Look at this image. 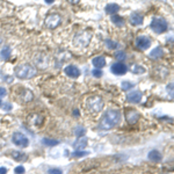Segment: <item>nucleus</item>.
<instances>
[{
  "label": "nucleus",
  "instance_id": "nucleus-1",
  "mask_svg": "<svg viewBox=\"0 0 174 174\" xmlns=\"http://www.w3.org/2000/svg\"><path fill=\"white\" fill-rule=\"evenodd\" d=\"M121 113L118 110L110 109L103 115V117L100 121V128L103 130H110L114 127H116L121 122Z\"/></svg>",
  "mask_w": 174,
  "mask_h": 174
},
{
  "label": "nucleus",
  "instance_id": "nucleus-2",
  "mask_svg": "<svg viewBox=\"0 0 174 174\" xmlns=\"http://www.w3.org/2000/svg\"><path fill=\"white\" fill-rule=\"evenodd\" d=\"M37 74V70L30 64L23 63L15 67V76L20 79H32Z\"/></svg>",
  "mask_w": 174,
  "mask_h": 174
},
{
  "label": "nucleus",
  "instance_id": "nucleus-3",
  "mask_svg": "<svg viewBox=\"0 0 174 174\" xmlns=\"http://www.w3.org/2000/svg\"><path fill=\"white\" fill-rule=\"evenodd\" d=\"M93 37V34L88 30H85V32H78L76 36L73 37V45L77 47V48H86L87 45L89 44V42Z\"/></svg>",
  "mask_w": 174,
  "mask_h": 174
},
{
  "label": "nucleus",
  "instance_id": "nucleus-4",
  "mask_svg": "<svg viewBox=\"0 0 174 174\" xmlns=\"http://www.w3.org/2000/svg\"><path fill=\"white\" fill-rule=\"evenodd\" d=\"M86 107L87 109L93 114L100 113L102 110V108L105 107V103H103V100H102L100 97L97 95H92L89 97L87 100H86Z\"/></svg>",
  "mask_w": 174,
  "mask_h": 174
},
{
  "label": "nucleus",
  "instance_id": "nucleus-5",
  "mask_svg": "<svg viewBox=\"0 0 174 174\" xmlns=\"http://www.w3.org/2000/svg\"><path fill=\"white\" fill-rule=\"evenodd\" d=\"M150 27L156 34H162V32H166L167 28H168L166 20L162 19V17H154L153 20L151 21Z\"/></svg>",
  "mask_w": 174,
  "mask_h": 174
},
{
  "label": "nucleus",
  "instance_id": "nucleus-6",
  "mask_svg": "<svg viewBox=\"0 0 174 174\" xmlns=\"http://www.w3.org/2000/svg\"><path fill=\"white\" fill-rule=\"evenodd\" d=\"M62 23V17L59 14H56V13H52V14H49L44 20L45 27L49 29H55L57 28L59 24Z\"/></svg>",
  "mask_w": 174,
  "mask_h": 174
},
{
  "label": "nucleus",
  "instance_id": "nucleus-7",
  "mask_svg": "<svg viewBox=\"0 0 174 174\" xmlns=\"http://www.w3.org/2000/svg\"><path fill=\"white\" fill-rule=\"evenodd\" d=\"M12 142L19 147H27L29 145V139L22 132H15L13 135Z\"/></svg>",
  "mask_w": 174,
  "mask_h": 174
},
{
  "label": "nucleus",
  "instance_id": "nucleus-8",
  "mask_svg": "<svg viewBox=\"0 0 174 174\" xmlns=\"http://www.w3.org/2000/svg\"><path fill=\"white\" fill-rule=\"evenodd\" d=\"M110 70H112V72H113L114 74H116V76H123V74H126L127 71H128L126 64H123L122 62H116V63H114V64L112 65Z\"/></svg>",
  "mask_w": 174,
  "mask_h": 174
},
{
  "label": "nucleus",
  "instance_id": "nucleus-9",
  "mask_svg": "<svg viewBox=\"0 0 174 174\" xmlns=\"http://www.w3.org/2000/svg\"><path fill=\"white\" fill-rule=\"evenodd\" d=\"M34 62H35V64H36L37 67H40V69H47L49 65L48 56H45L43 53H38L37 56H35Z\"/></svg>",
  "mask_w": 174,
  "mask_h": 174
},
{
  "label": "nucleus",
  "instance_id": "nucleus-10",
  "mask_svg": "<svg viewBox=\"0 0 174 174\" xmlns=\"http://www.w3.org/2000/svg\"><path fill=\"white\" fill-rule=\"evenodd\" d=\"M151 45V40L146 36H138L136 38V47L141 50H146Z\"/></svg>",
  "mask_w": 174,
  "mask_h": 174
},
{
  "label": "nucleus",
  "instance_id": "nucleus-11",
  "mask_svg": "<svg viewBox=\"0 0 174 174\" xmlns=\"http://www.w3.org/2000/svg\"><path fill=\"white\" fill-rule=\"evenodd\" d=\"M64 72H65V74L70 78H78L80 76V70L78 69L77 66H74V65H69V66H66L64 69Z\"/></svg>",
  "mask_w": 174,
  "mask_h": 174
},
{
  "label": "nucleus",
  "instance_id": "nucleus-12",
  "mask_svg": "<svg viewBox=\"0 0 174 174\" xmlns=\"http://www.w3.org/2000/svg\"><path fill=\"white\" fill-rule=\"evenodd\" d=\"M129 20L130 23L132 24V26H141L144 22V16L142 14H139V13H132L130 15Z\"/></svg>",
  "mask_w": 174,
  "mask_h": 174
},
{
  "label": "nucleus",
  "instance_id": "nucleus-13",
  "mask_svg": "<svg viewBox=\"0 0 174 174\" xmlns=\"http://www.w3.org/2000/svg\"><path fill=\"white\" fill-rule=\"evenodd\" d=\"M126 116H127V121H128V123H130V124H135V123H137L138 120H139V113L134 109L127 112Z\"/></svg>",
  "mask_w": 174,
  "mask_h": 174
},
{
  "label": "nucleus",
  "instance_id": "nucleus-14",
  "mask_svg": "<svg viewBox=\"0 0 174 174\" xmlns=\"http://www.w3.org/2000/svg\"><path fill=\"white\" fill-rule=\"evenodd\" d=\"M19 97H20V99L23 102H30L32 99H34V94H32V91H29V89L22 88V91H21L20 94H19Z\"/></svg>",
  "mask_w": 174,
  "mask_h": 174
},
{
  "label": "nucleus",
  "instance_id": "nucleus-15",
  "mask_svg": "<svg viewBox=\"0 0 174 174\" xmlns=\"http://www.w3.org/2000/svg\"><path fill=\"white\" fill-rule=\"evenodd\" d=\"M127 100L131 103H139L141 100H142V93L139 91H135V92H131V93L127 97Z\"/></svg>",
  "mask_w": 174,
  "mask_h": 174
},
{
  "label": "nucleus",
  "instance_id": "nucleus-16",
  "mask_svg": "<svg viewBox=\"0 0 174 174\" xmlns=\"http://www.w3.org/2000/svg\"><path fill=\"white\" fill-rule=\"evenodd\" d=\"M92 64L94 65V67H95V69H102V67L106 65L105 57H102V56L94 57L93 59H92Z\"/></svg>",
  "mask_w": 174,
  "mask_h": 174
},
{
  "label": "nucleus",
  "instance_id": "nucleus-17",
  "mask_svg": "<svg viewBox=\"0 0 174 174\" xmlns=\"http://www.w3.org/2000/svg\"><path fill=\"white\" fill-rule=\"evenodd\" d=\"M154 72H156V76L159 78V79H164V78H166V76L168 74V70L166 67H164V66H157L156 69H154Z\"/></svg>",
  "mask_w": 174,
  "mask_h": 174
},
{
  "label": "nucleus",
  "instance_id": "nucleus-18",
  "mask_svg": "<svg viewBox=\"0 0 174 174\" xmlns=\"http://www.w3.org/2000/svg\"><path fill=\"white\" fill-rule=\"evenodd\" d=\"M105 11L107 14H110V15H114L120 11V6L117 4H108L106 6Z\"/></svg>",
  "mask_w": 174,
  "mask_h": 174
},
{
  "label": "nucleus",
  "instance_id": "nucleus-19",
  "mask_svg": "<svg viewBox=\"0 0 174 174\" xmlns=\"http://www.w3.org/2000/svg\"><path fill=\"white\" fill-rule=\"evenodd\" d=\"M147 158L150 159L151 162H160L162 158V153L159 152V151L157 150H153V151H151L150 153L147 154Z\"/></svg>",
  "mask_w": 174,
  "mask_h": 174
},
{
  "label": "nucleus",
  "instance_id": "nucleus-20",
  "mask_svg": "<svg viewBox=\"0 0 174 174\" xmlns=\"http://www.w3.org/2000/svg\"><path fill=\"white\" fill-rule=\"evenodd\" d=\"M164 56V50L162 48H154L153 50H151L150 57L153 58V59H159Z\"/></svg>",
  "mask_w": 174,
  "mask_h": 174
},
{
  "label": "nucleus",
  "instance_id": "nucleus-21",
  "mask_svg": "<svg viewBox=\"0 0 174 174\" xmlns=\"http://www.w3.org/2000/svg\"><path fill=\"white\" fill-rule=\"evenodd\" d=\"M130 71L132 73H135V74H143V73H145V67L144 66H142V65L139 64H134L131 65V67H130Z\"/></svg>",
  "mask_w": 174,
  "mask_h": 174
},
{
  "label": "nucleus",
  "instance_id": "nucleus-22",
  "mask_svg": "<svg viewBox=\"0 0 174 174\" xmlns=\"http://www.w3.org/2000/svg\"><path fill=\"white\" fill-rule=\"evenodd\" d=\"M112 22H113L115 26H117V27H123V26H124V19H123L122 16L117 15V14L112 15Z\"/></svg>",
  "mask_w": 174,
  "mask_h": 174
},
{
  "label": "nucleus",
  "instance_id": "nucleus-23",
  "mask_svg": "<svg viewBox=\"0 0 174 174\" xmlns=\"http://www.w3.org/2000/svg\"><path fill=\"white\" fill-rule=\"evenodd\" d=\"M12 157L15 160H19V162H24L27 159V154L23 153V152H20V151H12Z\"/></svg>",
  "mask_w": 174,
  "mask_h": 174
},
{
  "label": "nucleus",
  "instance_id": "nucleus-24",
  "mask_svg": "<svg viewBox=\"0 0 174 174\" xmlns=\"http://www.w3.org/2000/svg\"><path fill=\"white\" fill-rule=\"evenodd\" d=\"M11 52H12L11 48H9V47H5V48L0 51V58H1V59H4V61H6V59L9 58Z\"/></svg>",
  "mask_w": 174,
  "mask_h": 174
},
{
  "label": "nucleus",
  "instance_id": "nucleus-25",
  "mask_svg": "<svg viewBox=\"0 0 174 174\" xmlns=\"http://www.w3.org/2000/svg\"><path fill=\"white\" fill-rule=\"evenodd\" d=\"M87 145V139L86 138H81V139H78L77 142L73 144V146L77 149V150H84V147Z\"/></svg>",
  "mask_w": 174,
  "mask_h": 174
},
{
  "label": "nucleus",
  "instance_id": "nucleus-26",
  "mask_svg": "<svg viewBox=\"0 0 174 174\" xmlns=\"http://www.w3.org/2000/svg\"><path fill=\"white\" fill-rule=\"evenodd\" d=\"M42 142H43L44 145H48V146H56L59 144L58 141H56V139H50V138H43Z\"/></svg>",
  "mask_w": 174,
  "mask_h": 174
},
{
  "label": "nucleus",
  "instance_id": "nucleus-27",
  "mask_svg": "<svg viewBox=\"0 0 174 174\" xmlns=\"http://www.w3.org/2000/svg\"><path fill=\"white\" fill-rule=\"evenodd\" d=\"M86 132V129L84 128V127H80L78 126L74 128V135L77 136V137H81V136H84Z\"/></svg>",
  "mask_w": 174,
  "mask_h": 174
},
{
  "label": "nucleus",
  "instance_id": "nucleus-28",
  "mask_svg": "<svg viewBox=\"0 0 174 174\" xmlns=\"http://www.w3.org/2000/svg\"><path fill=\"white\" fill-rule=\"evenodd\" d=\"M106 45H107V48L108 49L114 50V49H116L118 47V43L113 40H106Z\"/></svg>",
  "mask_w": 174,
  "mask_h": 174
},
{
  "label": "nucleus",
  "instance_id": "nucleus-29",
  "mask_svg": "<svg viewBox=\"0 0 174 174\" xmlns=\"http://www.w3.org/2000/svg\"><path fill=\"white\" fill-rule=\"evenodd\" d=\"M166 91H167V93H168V95L174 99V82H170V84H167Z\"/></svg>",
  "mask_w": 174,
  "mask_h": 174
},
{
  "label": "nucleus",
  "instance_id": "nucleus-30",
  "mask_svg": "<svg viewBox=\"0 0 174 174\" xmlns=\"http://www.w3.org/2000/svg\"><path fill=\"white\" fill-rule=\"evenodd\" d=\"M121 86H122V89H123V91H129V89H131L132 87H134V84L130 82V81H123Z\"/></svg>",
  "mask_w": 174,
  "mask_h": 174
},
{
  "label": "nucleus",
  "instance_id": "nucleus-31",
  "mask_svg": "<svg viewBox=\"0 0 174 174\" xmlns=\"http://www.w3.org/2000/svg\"><path fill=\"white\" fill-rule=\"evenodd\" d=\"M115 58H116V59H118V61L121 62V61H124V59H126L127 58V55H126V52H124V51H117V52L115 53Z\"/></svg>",
  "mask_w": 174,
  "mask_h": 174
},
{
  "label": "nucleus",
  "instance_id": "nucleus-32",
  "mask_svg": "<svg viewBox=\"0 0 174 174\" xmlns=\"http://www.w3.org/2000/svg\"><path fill=\"white\" fill-rule=\"evenodd\" d=\"M86 154H88L87 151H82V150H77L76 152H73V156L74 157H82V156H86Z\"/></svg>",
  "mask_w": 174,
  "mask_h": 174
},
{
  "label": "nucleus",
  "instance_id": "nucleus-33",
  "mask_svg": "<svg viewBox=\"0 0 174 174\" xmlns=\"http://www.w3.org/2000/svg\"><path fill=\"white\" fill-rule=\"evenodd\" d=\"M92 74H93V77H95V78H100L102 76L101 69H94L93 71H92Z\"/></svg>",
  "mask_w": 174,
  "mask_h": 174
},
{
  "label": "nucleus",
  "instance_id": "nucleus-34",
  "mask_svg": "<svg viewBox=\"0 0 174 174\" xmlns=\"http://www.w3.org/2000/svg\"><path fill=\"white\" fill-rule=\"evenodd\" d=\"M49 174H63L59 168H51V170H49Z\"/></svg>",
  "mask_w": 174,
  "mask_h": 174
},
{
  "label": "nucleus",
  "instance_id": "nucleus-35",
  "mask_svg": "<svg viewBox=\"0 0 174 174\" xmlns=\"http://www.w3.org/2000/svg\"><path fill=\"white\" fill-rule=\"evenodd\" d=\"M14 172H15V174H23L24 173V167L23 166H17Z\"/></svg>",
  "mask_w": 174,
  "mask_h": 174
},
{
  "label": "nucleus",
  "instance_id": "nucleus-36",
  "mask_svg": "<svg viewBox=\"0 0 174 174\" xmlns=\"http://www.w3.org/2000/svg\"><path fill=\"white\" fill-rule=\"evenodd\" d=\"M6 94H7V91L4 87H0V97H5Z\"/></svg>",
  "mask_w": 174,
  "mask_h": 174
},
{
  "label": "nucleus",
  "instance_id": "nucleus-37",
  "mask_svg": "<svg viewBox=\"0 0 174 174\" xmlns=\"http://www.w3.org/2000/svg\"><path fill=\"white\" fill-rule=\"evenodd\" d=\"M67 1H69V4H71V5H77V4H79L80 0H67Z\"/></svg>",
  "mask_w": 174,
  "mask_h": 174
},
{
  "label": "nucleus",
  "instance_id": "nucleus-38",
  "mask_svg": "<svg viewBox=\"0 0 174 174\" xmlns=\"http://www.w3.org/2000/svg\"><path fill=\"white\" fill-rule=\"evenodd\" d=\"M7 173V168L6 167H0V174H6Z\"/></svg>",
  "mask_w": 174,
  "mask_h": 174
},
{
  "label": "nucleus",
  "instance_id": "nucleus-39",
  "mask_svg": "<svg viewBox=\"0 0 174 174\" xmlns=\"http://www.w3.org/2000/svg\"><path fill=\"white\" fill-rule=\"evenodd\" d=\"M4 108H5V110H11V109H12V106L9 105V103H6Z\"/></svg>",
  "mask_w": 174,
  "mask_h": 174
},
{
  "label": "nucleus",
  "instance_id": "nucleus-40",
  "mask_svg": "<svg viewBox=\"0 0 174 174\" xmlns=\"http://www.w3.org/2000/svg\"><path fill=\"white\" fill-rule=\"evenodd\" d=\"M53 1H55V0H45V2H47V4H53Z\"/></svg>",
  "mask_w": 174,
  "mask_h": 174
},
{
  "label": "nucleus",
  "instance_id": "nucleus-41",
  "mask_svg": "<svg viewBox=\"0 0 174 174\" xmlns=\"http://www.w3.org/2000/svg\"><path fill=\"white\" fill-rule=\"evenodd\" d=\"M73 113H76V116H77V117H78V116H79V115H78V114H79V112H78V109H76V110H74V112H73Z\"/></svg>",
  "mask_w": 174,
  "mask_h": 174
},
{
  "label": "nucleus",
  "instance_id": "nucleus-42",
  "mask_svg": "<svg viewBox=\"0 0 174 174\" xmlns=\"http://www.w3.org/2000/svg\"><path fill=\"white\" fill-rule=\"evenodd\" d=\"M1 42H2V41H1V38H0V44H1Z\"/></svg>",
  "mask_w": 174,
  "mask_h": 174
},
{
  "label": "nucleus",
  "instance_id": "nucleus-43",
  "mask_svg": "<svg viewBox=\"0 0 174 174\" xmlns=\"http://www.w3.org/2000/svg\"><path fill=\"white\" fill-rule=\"evenodd\" d=\"M1 103H2V102H1V100H0V106H1Z\"/></svg>",
  "mask_w": 174,
  "mask_h": 174
}]
</instances>
